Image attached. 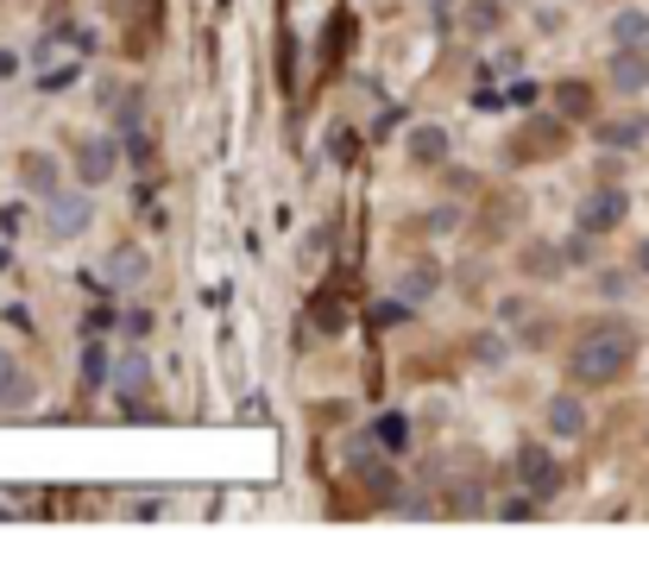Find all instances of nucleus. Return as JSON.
Instances as JSON below:
<instances>
[{"label":"nucleus","mask_w":649,"mask_h":586,"mask_svg":"<svg viewBox=\"0 0 649 586\" xmlns=\"http://www.w3.org/2000/svg\"><path fill=\"white\" fill-rule=\"evenodd\" d=\"M637 353V329L630 322H592L568 353V378L574 385H611Z\"/></svg>","instance_id":"1"},{"label":"nucleus","mask_w":649,"mask_h":586,"mask_svg":"<svg viewBox=\"0 0 649 586\" xmlns=\"http://www.w3.org/2000/svg\"><path fill=\"white\" fill-rule=\"evenodd\" d=\"M517 486L530 492L536 505H549L555 492H561V473H555V454L542 448V442H524V448H517Z\"/></svg>","instance_id":"2"},{"label":"nucleus","mask_w":649,"mask_h":586,"mask_svg":"<svg viewBox=\"0 0 649 586\" xmlns=\"http://www.w3.org/2000/svg\"><path fill=\"white\" fill-rule=\"evenodd\" d=\"M152 378H158L152 360L133 347V353H120V360H114V372H108V391H114L120 404H133V411H139V404L152 397Z\"/></svg>","instance_id":"3"},{"label":"nucleus","mask_w":649,"mask_h":586,"mask_svg":"<svg viewBox=\"0 0 649 586\" xmlns=\"http://www.w3.org/2000/svg\"><path fill=\"white\" fill-rule=\"evenodd\" d=\"M101 272H108V284H114V291H139V284H152V253H145L139 240H120Z\"/></svg>","instance_id":"4"},{"label":"nucleus","mask_w":649,"mask_h":586,"mask_svg":"<svg viewBox=\"0 0 649 586\" xmlns=\"http://www.w3.org/2000/svg\"><path fill=\"white\" fill-rule=\"evenodd\" d=\"M51 234L58 240H77L82 228H89V221H95V202H89V195L82 190H51Z\"/></svg>","instance_id":"5"},{"label":"nucleus","mask_w":649,"mask_h":586,"mask_svg":"<svg viewBox=\"0 0 649 586\" xmlns=\"http://www.w3.org/2000/svg\"><path fill=\"white\" fill-rule=\"evenodd\" d=\"M625 190H592L587 202H580V234H611L618 221H625Z\"/></svg>","instance_id":"6"},{"label":"nucleus","mask_w":649,"mask_h":586,"mask_svg":"<svg viewBox=\"0 0 649 586\" xmlns=\"http://www.w3.org/2000/svg\"><path fill=\"white\" fill-rule=\"evenodd\" d=\"M77 171L82 183H108V171H114V133H95L77 145Z\"/></svg>","instance_id":"7"},{"label":"nucleus","mask_w":649,"mask_h":586,"mask_svg":"<svg viewBox=\"0 0 649 586\" xmlns=\"http://www.w3.org/2000/svg\"><path fill=\"white\" fill-rule=\"evenodd\" d=\"M611 89H618V95H643L649 89V51H611Z\"/></svg>","instance_id":"8"},{"label":"nucleus","mask_w":649,"mask_h":586,"mask_svg":"<svg viewBox=\"0 0 649 586\" xmlns=\"http://www.w3.org/2000/svg\"><path fill=\"white\" fill-rule=\"evenodd\" d=\"M611 51H649V13L643 7H625L611 20Z\"/></svg>","instance_id":"9"},{"label":"nucleus","mask_w":649,"mask_h":586,"mask_svg":"<svg viewBox=\"0 0 649 586\" xmlns=\"http://www.w3.org/2000/svg\"><path fill=\"white\" fill-rule=\"evenodd\" d=\"M32 404V378L13 366V353L0 347V411H26Z\"/></svg>","instance_id":"10"},{"label":"nucleus","mask_w":649,"mask_h":586,"mask_svg":"<svg viewBox=\"0 0 649 586\" xmlns=\"http://www.w3.org/2000/svg\"><path fill=\"white\" fill-rule=\"evenodd\" d=\"M549 435H587V404H580V397H568V391H561V397H549Z\"/></svg>","instance_id":"11"},{"label":"nucleus","mask_w":649,"mask_h":586,"mask_svg":"<svg viewBox=\"0 0 649 586\" xmlns=\"http://www.w3.org/2000/svg\"><path fill=\"white\" fill-rule=\"evenodd\" d=\"M643 139H649V120H637V114L606 120V127H599V145H618V152H630V145H643Z\"/></svg>","instance_id":"12"},{"label":"nucleus","mask_w":649,"mask_h":586,"mask_svg":"<svg viewBox=\"0 0 649 586\" xmlns=\"http://www.w3.org/2000/svg\"><path fill=\"white\" fill-rule=\"evenodd\" d=\"M435 284H442V272H435L429 259H423V265H410V272L397 277V291H404V303H429V296H435Z\"/></svg>","instance_id":"13"},{"label":"nucleus","mask_w":649,"mask_h":586,"mask_svg":"<svg viewBox=\"0 0 649 586\" xmlns=\"http://www.w3.org/2000/svg\"><path fill=\"white\" fill-rule=\"evenodd\" d=\"M448 158V133L442 127H416L410 133V164H442Z\"/></svg>","instance_id":"14"},{"label":"nucleus","mask_w":649,"mask_h":586,"mask_svg":"<svg viewBox=\"0 0 649 586\" xmlns=\"http://www.w3.org/2000/svg\"><path fill=\"white\" fill-rule=\"evenodd\" d=\"M20 171H26V190H39V195L58 190V164H51L44 152H26V158H20Z\"/></svg>","instance_id":"15"},{"label":"nucleus","mask_w":649,"mask_h":586,"mask_svg":"<svg viewBox=\"0 0 649 586\" xmlns=\"http://www.w3.org/2000/svg\"><path fill=\"white\" fill-rule=\"evenodd\" d=\"M378 448H385V454H404V448H410V423H404V416H378Z\"/></svg>","instance_id":"16"},{"label":"nucleus","mask_w":649,"mask_h":586,"mask_svg":"<svg viewBox=\"0 0 649 586\" xmlns=\"http://www.w3.org/2000/svg\"><path fill=\"white\" fill-rule=\"evenodd\" d=\"M555 101H561V114H587V108H592V95L580 89V82H561V89H555Z\"/></svg>","instance_id":"17"},{"label":"nucleus","mask_w":649,"mask_h":586,"mask_svg":"<svg viewBox=\"0 0 649 586\" xmlns=\"http://www.w3.org/2000/svg\"><path fill=\"white\" fill-rule=\"evenodd\" d=\"M625 291H630L625 272H599V296H606V303H625Z\"/></svg>","instance_id":"18"},{"label":"nucleus","mask_w":649,"mask_h":586,"mask_svg":"<svg viewBox=\"0 0 649 586\" xmlns=\"http://www.w3.org/2000/svg\"><path fill=\"white\" fill-rule=\"evenodd\" d=\"M637 265H643V272H649V240H643V253H637Z\"/></svg>","instance_id":"19"}]
</instances>
